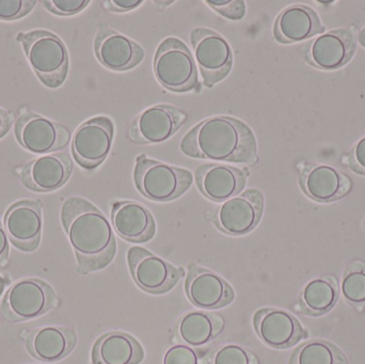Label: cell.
<instances>
[{"instance_id": "4fadbf2b", "label": "cell", "mask_w": 365, "mask_h": 364, "mask_svg": "<svg viewBox=\"0 0 365 364\" xmlns=\"http://www.w3.org/2000/svg\"><path fill=\"white\" fill-rule=\"evenodd\" d=\"M40 200H21L6 209L4 218L10 243L23 252H34L40 245L43 230Z\"/></svg>"}, {"instance_id": "52a82bcc", "label": "cell", "mask_w": 365, "mask_h": 364, "mask_svg": "<svg viewBox=\"0 0 365 364\" xmlns=\"http://www.w3.org/2000/svg\"><path fill=\"white\" fill-rule=\"evenodd\" d=\"M197 66L206 87H214L231 72L233 51L229 42L218 32L207 28H195L190 33Z\"/></svg>"}, {"instance_id": "603a6c76", "label": "cell", "mask_w": 365, "mask_h": 364, "mask_svg": "<svg viewBox=\"0 0 365 364\" xmlns=\"http://www.w3.org/2000/svg\"><path fill=\"white\" fill-rule=\"evenodd\" d=\"M26 348L34 358L58 363L66 358L77 343L76 333L68 327L45 326L26 335Z\"/></svg>"}, {"instance_id": "8992f818", "label": "cell", "mask_w": 365, "mask_h": 364, "mask_svg": "<svg viewBox=\"0 0 365 364\" xmlns=\"http://www.w3.org/2000/svg\"><path fill=\"white\" fill-rule=\"evenodd\" d=\"M59 298L51 284L36 278H25L13 284L4 295L1 314L11 323L26 322L55 309Z\"/></svg>"}, {"instance_id": "cb8c5ba5", "label": "cell", "mask_w": 365, "mask_h": 364, "mask_svg": "<svg viewBox=\"0 0 365 364\" xmlns=\"http://www.w3.org/2000/svg\"><path fill=\"white\" fill-rule=\"evenodd\" d=\"M92 364H140L143 346L128 333L113 331L102 336L92 348Z\"/></svg>"}, {"instance_id": "484cf974", "label": "cell", "mask_w": 365, "mask_h": 364, "mask_svg": "<svg viewBox=\"0 0 365 364\" xmlns=\"http://www.w3.org/2000/svg\"><path fill=\"white\" fill-rule=\"evenodd\" d=\"M338 298V281L331 276H325L306 284L300 294V305L310 316H323L332 310Z\"/></svg>"}, {"instance_id": "1f68e13d", "label": "cell", "mask_w": 365, "mask_h": 364, "mask_svg": "<svg viewBox=\"0 0 365 364\" xmlns=\"http://www.w3.org/2000/svg\"><path fill=\"white\" fill-rule=\"evenodd\" d=\"M44 8L49 12L59 16H72L87 8L88 0H44Z\"/></svg>"}, {"instance_id": "f1b7e54d", "label": "cell", "mask_w": 365, "mask_h": 364, "mask_svg": "<svg viewBox=\"0 0 365 364\" xmlns=\"http://www.w3.org/2000/svg\"><path fill=\"white\" fill-rule=\"evenodd\" d=\"M207 364H259L255 353L238 344L229 343L215 350Z\"/></svg>"}, {"instance_id": "277c9868", "label": "cell", "mask_w": 365, "mask_h": 364, "mask_svg": "<svg viewBox=\"0 0 365 364\" xmlns=\"http://www.w3.org/2000/svg\"><path fill=\"white\" fill-rule=\"evenodd\" d=\"M192 175L187 169L148 157L137 156L134 182L143 196L155 202H169L184 194L192 184Z\"/></svg>"}, {"instance_id": "7402d4cb", "label": "cell", "mask_w": 365, "mask_h": 364, "mask_svg": "<svg viewBox=\"0 0 365 364\" xmlns=\"http://www.w3.org/2000/svg\"><path fill=\"white\" fill-rule=\"evenodd\" d=\"M325 31L319 14L304 4H292L277 17L274 36L279 43L291 44L302 42Z\"/></svg>"}, {"instance_id": "2e32d148", "label": "cell", "mask_w": 365, "mask_h": 364, "mask_svg": "<svg viewBox=\"0 0 365 364\" xmlns=\"http://www.w3.org/2000/svg\"><path fill=\"white\" fill-rule=\"evenodd\" d=\"M94 53L105 68L117 72L132 70L145 59L143 46L108 26L98 30Z\"/></svg>"}, {"instance_id": "ffe728a7", "label": "cell", "mask_w": 365, "mask_h": 364, "mask_svg": "<svg viewBox=\"0 0 365 364\" xmlns=\"http://www.w3.org/2000/svg\"><path fill=\"white\" fill-rule=\"evenodd\" d=\"M111 222L115 232L130 243H147L155 235L153 215L136 201H115L111 204Z\"/></svg>"}, {"instance_id": "9a60e30c", "label": "cell", "mask_w": 365, "mask_h": 364, "mask_svg": "<svg viewBox=\"0 0 365 364\" xmlns=\"http://www.w3.org/2000/svg\"><path fill=\"white\" fill-rule=\"evenodd\" d=\"M190 303L202 310H217L235 299V291L221 276L204 267L190 265L185 281Z\"/></svg>"}, {"instance_id": "e575fe53", "label": "cell", "mask_w": 365, "mask_h": 364, "mask_svg": "<svg viewBox=\"0 0 365 364\" xmlns=\"http://www.w3.org/2000/svg\"><path fill=\"white\" fill-rule=\"evenodd\" d=\"M143 4V0H108L104 4L108 10L113 12H128L139 8Z\"/></svg>"}, {"instance_id": "7c38bea8", "label": "cell", "mask_w": 365, "mask_h": 364, "mask_svg": "<svg viewBox=\"0 0 365 364\" xmlns=\"http://www.w3.org/2000/svg\"><path fill=\"white\" fill-rule=\"evenodd\" d=\"M188 115L182 109L168 104H158L139 113L128 128V139L137 145L166 142L177 134Z\"/></svg>"}, {"instance_id": "4316f807", "label": "cell", "mask_w": 365, "mask_h": 364, "mask_svg": "<svg viewBox=\"0 0 365 364\" xmlns=\"http://www.w3.org/2000/svg\"><path fill=\"white\" fill-rule=\"evenodd\" d=\"M291 364H349V361L341 350L330 342L312 340L295 350Z\"/></svg>"}, {"instance_id": "d6a6232c", "label": "cell", "mask_w": 365, "mask_h": 364, "mask_svg": "<svg viewBox=\"0 0 365 364\" xmlns=\"http://www.w3.org/2000/svg\"><path fill=\"white\" fill-rule=\"evenodd\" d=\"M164 364H199L197 352L191 346L175 345L165 355Z\"/></svg>"}, {"instance_id": "7a4b0ae2", "label": "cell", "mask_w": 365, "mask_h": 364, "mask_svg": "<svg viewBox=\"0 0 365 364\" xmlns=\"http://www.w3.org/2000/svg\"><path fill=\"white\" fill-rule=\"evenodd\" d=\"M182 154L197 160L255 166L259 162L257 139L245 122L215 115L195 124L182 137Z\"/></svg>"}, {"instance_id": "44dd1931", "label": "cell", "mask_w": 365, "mask_h": 364, "mask_svg": "<svg viewBox=\"0 0 365 364\" xmlns=\"http://www.w3.org/2000/svg\"><path fill=\"white\" fill-rule=\"evenodd\" d=\"M300 185L309 198L317 202H332L351 189L347 175L328 165H307L300 173Z\"/></svg>"}, {"instance_id": "74e56055", "label": "cell", "mask_w": 365, "mask_h": 364, "mask_svg": "<svg viewBox=\"0 0 365 364\" xmlns=\"http://www.w3.org/2000/svg\"><path fill=\"white\" fill-rule=\"evenodd\" d=\"M359 42L360 44L364 45V46L365 47V28L364 30H362L361 32H360Z\"/></svg>"}, {"instance_id": "5b68a950", "label": "cell", "mask_w": 365, "mask_h": 364, "mask_svg": "<svg viewBox=\"0 0 365 364\" xmlns=\"http://www.w3.org/2000/svg\"><path fill=\"white\" fill-rule=\"evenodd\" d=\"M158 83L173 92H188L199 85V73L188 46L178 38H167L158 46L153 60Z\"/></svg>"}, {"instance_id": "3957f363", "label": "cell", "mask_w": 365, "mask_h": 364, "mask_svg": "<svg viewBox=\"0 0 365 364\" xmlns=\"http://www.w3.org/2000/svg\"><path fill=\"white\" fill-rule=\"evenodd\" d=\"M28 62L38 80L51 89L63 85L68 77L70 59L63 41L47 30L21 32L17 36Z\"/></svg>"}, {"instance_id": "f546056e", "label": "cell", "mask_w": 365, "mask_h": 364, "mask_svg": "<svg viewBox=\"0 0 365 364\" xmlns=\"http://www.w3.org/2000/svg\"><path fill=\"white\" fill-rule=\"evenodd\" d=\"M36 0H0V19L15 21L29 14L34 6Z\"/></svg>"}, {"instance_id": "8fae6325", "label": "cell", "mask_w": 365, "mask_h": 364, "mask_svg": "<svg viewBox=\"0 0 365 364\" xmlns=\"http://www.w3.org/2000/svg\"><path fill=\"white\" fill-rule=\"evenodd\" d=\"M115 125L108 117L98 115L83 122L72 139V154L77 164L87 170L100 166L113 147Z\"/></svg>"}, {"instance_id": "8d00e7d4", "label": "cell", "mask_w": 365, "mask_h": 364, "mask_svg": "<svg viewBox=\"0 0 365 364\" xmlns=\"http://www.w3.org/2000/svg\"><path fill=\"white\" fill-rule=\"evenodd\" d=\"M9 250H10V239L4 224L0 222V266H2L8 260Z\"/></svg>"}, {"instance_id": "836d02e7", "label": "cell", "mask_w": 365, "mask_h": 364, "mask_svg": "<svg viewBox=\"0 0 365 364\" xmlns=\"http://www.w3.org/2000/svg\"><path fill=\"white\" fill-rule=\"evenodd\" d=\"M349 164L356 172L365 175V136L362 137L351 150Z\"/></svg>"}, {"instance_id": "e0dca14e", "label": "cell", "mask_w": 365, "mask_h": 364, "mask_svg": "<svg viewBox=\"0 0 365 364\" xmlns=\"http://www.w3.org/2000/svg\"><path fill=\"white\" fill-rule=\"evenodd\" d=\"M253 326L261 341L277 350L292 348L304 337L299 321L293 314L278 308L257 310L253 316Z\"/></svg>"}, {"instance_id": "f35d334b", "label": "cell", "mask_w": 365, "mask_h": 364, "mask_svg": "<svg viewBox=\"0 0 365 364\" xmlns=\"http://www.w3.org/2000/svg\"><path fill=\"white\" fill-rule=\"evenodd\" d=\"M4 286H6V280L0 276V295L4 292Z\"/></svg>"}, {"instance_id": "d4e9b609", "label": "cell", "mask_w": 365, "mask_h": 364, "mask_svg": "<svg viewBox=\"0 0 365 364\" xmlns=\"http://www.w3.org/2000/svg\"><path fill=\"white\" fill-rule=\"evenodd\" d=\"M225 327L219 314L206 311H191L185 314L178 324L180 339L191 348L205 345L218 337Z\"/></svg>"}, {"instance_id": "6da1fadb", "label": "cell", "mask_w": 365, "mask_h": 364, "mask_svg": "<svg viewBox=\"0 0 365 364\" xmlns=\"http://www.w3.org/2000/svg\"><path fill=\"white\" fill-rule=\"evenodd\" d=\"M61 224L81 275L104 269L115 259L117 241L106 216L90 201L70 197L61 207Z\"/></svg>"}, {"instance_id": "83f0119b", "label": "cell", "mask_w": 365, "mask_h": 364, "mask_svg": "<svg viewBox=\"0 0 365 364\" xmlns=\"http://www.w3.org/2000/svg\"><path fill=\"white\" fill-rule=\"evenodd\" d=\"M343 298L357 309L365 306V263L355 261L347 267L341 282Z\"/></svg>"}, {"instance_id": "ba28073f", "label": "cell", "mask_w": 365, "mask_h": 364, "mask_svg": "<svg viewBox=\"0 0 365 364\" xmlns=\"http://www.w3.org/2000/svg\"><path fill=\"white\" fill-rule=\"evenodd\" d=\"M15 138L26 151L47 154L66 149L71 132L63 124L31 111H24L14 124Z\"/></svg>"}, {"instance_id": "4dcf8cb0", "label": "cell", "mask_w": 365, "mask_h": 364, "mask_svg": "<svg viewBox=\"0 0 365 364\" xmlns=\"http://www.w3.org/2000/svg\"><path fill=\"white\" fill-rule=\"evenodd\" d=\"M205 4L231 21H240L246 15V2L242 0H206Z\"/></svg>"}, {"instance_id": "d590c367", "label": "cell", "mask_w": 365, "mask_h": 364, "mask_svg": "<svg viewBox=\"0 0 365 364\" xmlns=\"http://www.w3.org/2000/svg\"><path fill=\"white\" fill-rule=\"evenodd\" d=\"M14 115L0 107V139L4 138L12 128Z\"/></svg>"}, {"instance_id": "ac0fdd59", "label": "cell", "mask_w": 365, "mask_h": 364, "mask_svg": "<svg viewBox=\"0 0 365 364\" xmlns=\"http://www.w3.org/2000/svg\"><path fill=\"white\" fill-rule=\"evenodd\" d=\"M72 171L73 162L68 153L47 154L25 165L19 171V177L31 192H51L62 187Z\"/></svg>"}, {"instance_id": "30bf717a", "label": "cell", "mask_w": 365, "mask_h": 364, "mask_svg": "<svg viewBox=\"0 0 365 364\" xmlns=\"http://www.w3.org/2000/svg\"><path fill=\"white\" fill-rule=\"evenodd\" d=\"M263 212V194L257 188H251L225 201L210 218L221 232L242 236L255 230L261 222Z\"/></svg>"}, {"instance_id": "d6986e66", "label": "cell", "mask_w": 365, "mask_h": 364, "mask_svg": "<svg viewBox=\"0 0 365 364\" xmlns=\"http://www.w3.org/2000/svg\"><path fill=\"white\" fill-rule=\"evenodd\" d=\"M249 172L246 169L225 164H204L195 170V183L204 197L225 202L244 189Z\"/></svg>"}, {"instance_id": "9c48e42d", "label": "cell", "mask_w": 365, "mask_h": 364, "mask_svg": "<svg viewBox=\"0 0 365 364\" xmlns=\"http://www.w3.org/2000/svg\"><path fill=\"white\" fill-rule=\"evenodd\" d=\"M128 263L137 286L150 294L169 292L185 274L182 267L175 266L141 247H132L128 250Z\"/></svg>"}, {"instance_id": "5bb4252c", "label": "cell", "mask_w": 365, "mask_h": 364, "mask_svg": "<svg viewBox=\"0 0 365 364\" xmlns=\"http://www.w3.org/2000/svg\"><path fill=\"white\" fill-rule=\"evenodd\" d=\"M355 34L349 29L324 32L311 41L304 49L307 61L324 71H334L344 66L356 51Z\"/></svg>"}]
</instances>
